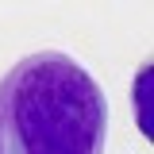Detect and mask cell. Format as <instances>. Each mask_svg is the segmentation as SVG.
I'll return each mask as SVG.
<instances>
[{
	"label": "cell",
	"instance_id": "obj_1",
	"mask_svg": "<svg viewBox=\"0 0 154 154\" xmlns=\"http://www.w3.org/2000/svg\"><path fill=\"white\" fill-rule=\"evenodd\" d=\"M108 100L62 50L19 58L0 77V154H104Z\"/></svg>",
	"mask_w": 154,
	"mask_h": 154
}]
</instances>
